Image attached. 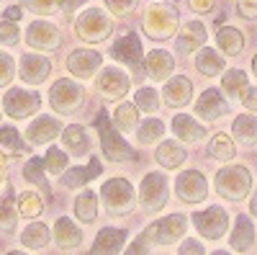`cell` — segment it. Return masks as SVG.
<instances>
[{
	"label": "cell",
	"instance_id": "d6986e66",
	"mask_svg": "<svg viewBox=\"0 0 257 255\" xmlns=\"http://www.w3.org/2000/svg\"><path fill=\"white\" fill-rule=\"evenodd\" d=\"M123 242H126V229L105 227V229L98 232V237H95V242H93L88 255H118Z\"/></svg>",
	"mask_w": 257,
	"mask_h": 255
},
{
	"label": "cell",
	"instance_id": "f907efd6",
	"mask_svg": "<svg viewBox=\"0 0 257 255\" xmlns=\"http://www.w3.org/2000/svg\"><path fill=\"white\" fill-rule=\"evenodd\" d=\"M180 255H206V250L198 240H185L180 245Z\"/></svg>",
	"mask_w": 257,
	"mask_h": 255
},
{
	"label": "cell",
	"instance_id": "3957f363",
	"mask_svg": "<svg viewBox=\"0 0 257 255\" xmlns=\"http://www.w3.org/2000/svg\"><path fill=\"white\" fill-rule=\"evenodd\" d=\"M144 31L147 36H152V39H170L175 31H178V11L173 6H149L147 13H144Z\"/></svg>",
	"mask_w": 257,
	"mask_h": 255
},
{
	"label": "cell",
	"instance_id": "4316f807",
	"mask_svg": "<svg viewBox=\"0 0 257 255\" xmlns=\"http://www.w3.org/2000/svg\"><path fill=\"white\" fill-rule=\"evenodd\" d=\"M231 134L237 137V142L244 144V147L257 144V119L252 114L237 116V119H234V124H231Z\"/></svg>",
	"mask_w": 257,
	"mask_h": 255
},
{
	"label": "cell",
	"instance_id": "30bf717a",
	"mask_svg": "<svg viewBox=\"0 0 257 255\" xmlns=\"http://www.w3.org/2000/svg\"><path fill=\"white\" fill-rule=\"evenodd\" d=\"M6 114L11 119H26L31 114L39 111V106H41V98L39 93H29V91H21V88H13L11 93H6Z\"/></svg>",
	"mask_w": 257,
	"mask_h": 255
},
{
	"label": "cell",
	"instance_id": "9c48e42d",
	"mask_svg": "<svg viewBox=\"0 0 257 255\" xmlns=\"http://www.w3.org/2000/svg\"><path fill=\"white\" fill-rule=\"evenodd\" d=\"M175 191H178L180 201L198 204V201H203L208 196V183H206V178L198 173V170H185V173L178 176Z\"/></svg>",
	"mask_w": 257,
	"mask_h": 255
},
{
	"label": "cell",
	"instance_id": "11a10c76",
	"mask_svg": "<svg viewBox=\"0 0 257 255\" xmlns=\"http://www.w3.org/2000/svg\"><path fill=\"white\" fill-rule=\"evenodd\" d=\"M82 3H85V0H62V11H64V13H72V11H77Z\"/></svg>",
	"mask_w": 257,
	"mask_h": 255
},
{
	"label": "cell",
	"instance_id": "1f68e13d",
	"mask_svg": "<svg viewBox=\"0 0 257 255\" xmlns=\"http://www.w3.org/2000/svg\"><path fill=\"white\" fill-rule=\"evenodd\" d=\"M62 142H64V147H67V150H72V152H77V155H82V152L90 150V137L85 134V129H82V126H77V124H72V126H67V129H64Z\"/></svg>",
	"mask_w": 257,
	"mask_h": 255
},
{
	"label": "cell",
	"instance_id": "8992f818",
	"mask_svg": "<svg viewBox=\"0 0 257 255\" xmlns=\"http://www.w3.org/2000/svg\"><path fill=\"white\" fill-rule=\"evenodd\" d=\"M142 39H139V34L137 31H126L116 44H113V49H111V57L113 59H118V62H126L128 67H132L134 72H137V77H142L144 75V59H142Z\"/></svg>",
	"mask_w": 257,
	"mask_h": 255
},
{
	"label": "cell",
	"instance_id": "ee69618b",
	"mask_svg": "<svg viewBox=\"0 0 257 255\" xmlns=\"http://www.w3.org/2000/svg\"><path fill=\"white\" fill-rule=\"evenodd\" d=\"M47 170L54 176H62L64 170H67V155H64L62 150H57V147H52V150L47 152V160H44Z\"/></svg>",
	"mask_w": 257,
	"mask_h": 255
},
{
	"label": "cell",
	"instance_id": "e575fe53",
	"mask_svg": "<svg viewBox=\"0 0 257 255\" xmlns=\"http://www.w3.org/2000/svg\"><path fill=\"white\" fill-rule=\"evenodd\" d=\"M44 160H39V157H31L29 162H26V167H24V176H26V181L29 183H34V186H39V191L44 196H49V183H47V178H44Z\"/></svg>",
	"mask_w": 257,
	"mask_h": 255
},
{
	"label": "cell",
	"instance_id": "d590c367",
	"mask_svg": "<svg viewBox=\"0 0 257 255\" xmlns=\"http://www.w3.org/2000/svg\"><path fill=\"white\" fill-rule=\"evenodd\" d=\"M16 201H13V194L8 191V194L0 199V232H6V235H11V232L16 229Z\"/></svg>",
	"mask_w": 257,
	"mask_h": 255
},
{
	"label": "cell",
	"instance_id": "836d02e7",
	"mask_svg": "<svg viewBox=\"0 0 257 255\" xmlns=\"http://www.w3.org/2000/svg\"><path fill=\"white\" fill-rule=\"evenodd\" d=\"M221 88L229 98H242V93L249 88V80H247V72L242 70H229L224 77H221Z\"/></svg>",
	"mask_w": 257,
	"mask_h": 255
},
{
	"label": "cell",
	"instance_id": "816d5d0a",
	"mask_svg": "<svg viewBox=\"0 0 257 255\" xmlns=\"http://www.w3.org/2000/svg\"><path fill=\"white\" fill-rule=\"evenodd\" d=\"M242 106H244L249 114L257 111V88H247V91L242 93Z\"/></svg>",
	"mask_w": 257,
	"mask_h": 255
},
{
	"label": "cell",
	"instance_id": "8d00e7d4",
	"mask_svg": "<svg viewBox=\"0 0 257 255\" xmlns=\"http://www.w3.org/2000/svg\"><path fill=\"white\" fill-rule=\"evenodd\" d=\"M162 134H165V126L160 119H147L142 126H137V139L142 144H155V142H160Z\"/></svg>",
	"mask_w": 257,
	"mask_h": 255
},
{
	"label": "cell",
	"instance_id": "f35d334b",
	"mask_svg": "<svg viewBox=\"0 0 257 255\" xmlns=\"http://www.w3.org/2000/svg\"><path fill=\"white\" fill-rule=\"evenodd\" d=\"M113 121H116V126L121 132H132V129H137V121H139V114H137V109L132 103H121L118 109H116V116H113Z\"/></svg>",
	"mask_w": 257,
	"mask_h": 255
},
{
	"label": "cell",
	"instance_id": "5b68a950",
	"mask_svg": "<svg viewBox=\"0 0 257 255\" xmlns=\"http://www.w3.org/2000/svg\"><path fill=\"white\" fill-rule=\"evenodd\" d=\"M75 31H77V36H80L82 41H88V44H98V41H103V39L111 36L113 24H111V18L105 16L103 11L90 8V11H85V13L77 18Z\"/></svg>",
	"mask_w": 257,
	"mask_h": 255
},
{
	"label": "cell",
	"instance_id": "ac0fdd59",
	"mask_svg": "<svg viewBox=\"0 0 257 255\" xmlns=\"http://www.w3.org/2000/svg\"><path fill=\"white\" fill-rule=\"evenodd\" d=\"M155 224V240L160 245H173L178 237L185 235V229H188V219L183 214H170L160 222H152Z\"/></svg>",
	"mask_w": 257,
	"mask_h": 255
},
{
	"label": "cell",
	"instance_id": "681fc988",
	"mask_svg": "<svg viewBox=\"0 0 257 255\" xmlns=\"http://www.w3.org/2000/svg\"><path fill=\"white\" fill-rule=\"evenodd\" d=\"M237 11L242 18H257V0H237Z\"/></svg>",
	"mask_w": 257,
	"mask_h": 255
},
{
	"label": "cell",
	"instance_id": "7a4b0ae2",
	"mask_svg": "<svg viewBox=\"0 0 257 255\" xmlns=\"http://www.w3.org/2000/svg\"><path fill=\"white\" fill-rule=\"evenodd\" d=\"M216 191H219V196L229 199V201H239L249 194V188H252V176H249V170L242 167V165H231V167H224L216 173Z\"/></svg>",
	"mask_w": 257,
	"mask_h": 255
},
{
	"label": "cell",
	"instance_id": "f546056e",
	"mask_svg": "<svg viewBox=\"0 0 257 255\" xmlns=\"http://www.w3.org/2000/svg\"><path fill=\"white\" fill-rule=\"evenodd\" d=\"M155 157H157V162H160L162 167H170V170H173V167H180V165L185 162L188 152L183 150L178 142H162V144L157 147Z\"/></svg>",
	"mask_w": 257,
	"mask_h": 255
},
{
	"label": "cell",
	"instance_id": "8fae6325",
	"mask_svg": "<svg viewBox=\"0 0 257 255\" xmlns=\"http://www.w3.org/2000/svg\"><path fill=\"white\" fill-rule=\"evenodd\" d=\"M142 204L144 209L149 211H160L165 204H167V178L160 176V173H149L144 181H142Z\"/></svg>",
	"mask_w": 257,
	"mask_h": 255
},
{
	"label": "cell",
	"instance_id": "9a60e30c",
	"mask_svg": "<svg viewBox=\"0 0 257 255\" xmlns=\"http://www.w3.org/2000/svg\"><path fill=\"white\" fill-rule=\"evenodd\" d=\"M52 72V65H49V59L47 57H41V54H24L21 57V67H18V75L24 82L29 85H39V82H44Z\"/></svg>",
	"mask_w": 257,
	"mask_h": 255
},
{
	"label": "cell",
	"instance_id": "bcb514c9",
	"mask_svg": "<svg viewBox=\"0 0 257 255\" xmlns=\"http://www.w3.org/2000/svg\"><path fill=\"white\" fill-rule=\"evenodd\" d=\"M139 0H105V8H108L113 16H128L137 8Z\"/></svg>",
	"mask_w": 257,
	"mask_h": 255
},
{
	"label": "cell",
	"instance_id": "7bdbcfd3",
	"mask_svg": "<svg viewBox=\"0 0 257 255\" xmlns=\"http://www.w3.org/2000/svg\"><path fill=\"white\" fill-rule=\"evenodd\" d=\"M0 142H3L11 152H18V155H29V147L21 142V137H18V132L16 129H11V126H3L0 129Z\"/></svg>",
	"mask_w": 257,
	"mask_h": 255
},
{
	"label": "cell",
	"instance_id": "5bb4252c",
	"mask_svg": "<svg viewBox=\"0 0 257 255\" xmlns=\"http://www.w3.org/2000/svg\"><path fill=\"white\" fill-rule=\"evenodd\" d=\"M196 114H198L201 119H206V121H216V119H221L224 114H229V103H226V98L221 96V91L208 88V91L201 93V98H198V103H196Z\"/></svg>",
	"mask_w": 257,
	"mask_h": 255
},
{
	"label": "cell",
	"instance_id": "d6a6232c",
	"mask_svg": "<svg viewBox=\"0 0 257 255\" xmlns=\"http://www.w3.org/2000/svg\"><path fill=\"white\" fill-rule=\"evenodd\" d=\"M21 242L31 250H41L49 245V227L41 224V222H34L24 229V235H21Z\"/></svg>",
	"mask_w": 257,
	"mask_h": 255
},
{
	"label": "cell",
	"instance_id": "f1b7e54d",
	"mask_svg": "<svg viewBox=\"0 0 257 255\" xmlns=\"http://www.w3.org/2000/svg\"><path fill=\"white\" fill-rule=\"evenodd\" d=\"M173 132H175L183 142H198V139H203V134H206L203 126H201L196 119L185 116V114H180V116L173 119Z\"/></svg>",
	"mask_w": 257,
	"mask_h": 255
},
{
	"label": "cell",
	"instance_id": "e0dca14e",
	"mask_svg": "<svg viewBox=\"0 0 257 255\" xmlns=\"http://www.w3.org/2000/svg\"><path fill=\"white\" fill-rule=\"evenodd\" d=\"M206 39H208V34H206V26L201 24V21H188L178 34L175 47H178L180 54H190V52L201 49L206 44Z\"/></svg>",
	"mask_w": 257,
	"mask_h": 255
},
{
	"label": "cell",
	"instance_id": "ab89813d",
	"mask_svg": "<svg viewBox=\"0 0 257 255\" xmlns=\"http://www.w3.org/2000/svg\"><path fill=\"white\" fill-rule=\"evenodd\" d=\"M152 245H157V240H155V224H149L142 235H139L132 245H128L126 255H147Z\"/></svg>",
	"mask_w": 257,
	"mask_h": 255
},
{
	"label": "cell",
	"instance_id": "52a82bcc",
	"mask_svg": "<svg viewBox=\"0 0 257 255\" xmlns=\"http://www.w3.org/2000/svg\"><path fill=\"white\" fill-rule=\"evenodd\" d=\"M82 88L72 80H57L49 91V103L57 114H72L82 103Z\"/></svg>",
	"mask_w": 257,
	"mask_h": 255
},
{
	"label": "cell",
	"instance_id": "91938a15",
	"mask_svg": "<svg viewBox=\"0 0 257 255\" xmlns=\"http://www.w3.org/2000/svg\"><path fill=\"white\" fill-rule=\"evenodd\" d=\"M8 255H26V252H8Z\"/></svg>",
	"mask_w": 257,
	"mask_h": 255
},
{
	"label": "cell",
	"instance_id": "4fadbf2b",
	"mask_svg": "<svg viewBox=\"0 0 257 255\" xmlns=\"http://www.w3.org/2000/svg\"><path fill=\"white\" fill-rule=\"evenodd\" d=\"M98 91H100V96L105 101H118L128 91V77L121 70H116V67H105L98 75Z\"/></svg>",
	"mask_w": 257,
	"mask_h": 255
},
{
	"label": "cell",
	"instance_id": "603a6c76",
	"mask_svg": "<svg viewBox=\"0 0 257 255\" xmlns=\"http://www.w3.org/2000/svg\"><path fill=\"white\" fill-rule=\"evenodd\" d=\"M103 173V165L98 162V157H93L85 167H72V170H67V173L62 176V186L64 188H80V186H85V183H90L95 176H100Z\"/></svg>",
	"mask_w": 257,
	"mask_h": 255
},
{
	"label": "cell",
	"instance_id": "c3c4849f",
	"mask_svg": "<svg viewBox=\"0 0 257 255\" xmlns=\"http://www.w3.org/2000/svg\"><path fill=\"white\" fill-rule=\"evenodd\" d=\"M13 75H16V62H13V57H8L6 52H0V85H6Z\"/></svg>",
	"mask_w": 257,
	"mask_h": 255
},
{
	"label": "cell",
	"instance_id": "f5cc1de1",
	"mask_svg": "<svg viewBox=\"0 0 257 255\" xmlns=\"http://www.w3.org/2000/svg\"><path fill=\"white\" fill-rule=\"evenodd\" d=\"M188 6L196 13H211L213 6H216V0H188Z\"/></svg>",
	"mask_w": 257,
	"mask_h": 255
},
{
	"label": "cell",
	"instance_id": "277c9868",
	"mask_svg": "<svg viewBox=\"0 0 257 255\" xmlns=\"http://www.w3.org/2000/svg\"><path fill=\"white\" fill-rule=\"evenodd\" d=\"M100 196H103V204L108 209V214H128L134 209L137 199H134V188L128 181L123 178H113V181H105L103 188H100Z\"/></svg>",
	"mask_w": 257,
	"mask_h": 255
},
{
	"label": "cell",
	"instance_id": "680465c9",
	"mask_svg": "<svg viewBox=\"0 0 257 255\" xmlns=\"http://www.w3.org/2000/svg\"><path fill=\"white\" fill-rule=\"evenodd\" d=\"M211 255H229L226 250H216V252H211Z\"/></svg>",
	"mask_w": 257,
	"mask_h": 255
},
{
	"label": "cell",
	"instance_id": "484cf974",
	"mask_svg": "<svg viewBox=\"0 0 257 255\" xmlns=\"http://www.w3.org/2000/svg\"><path fill=\"white\" fill-rule=\"evenodd\" d=\"M216 44H219V49H221L224 54L237 57V54H242V49H244V34H242L239 29H234V26H221V29L216 31Z\"/></svg>",
	"mask_w": 257,
	"mask_h": 255
},
{
	"label": "cell",
	"instance_id": "ffe728a7",
	"mask_svg": "<svg viewBox=\"0 0 257 255\" xmlns=\"http://www.w3.org/2000/svg\"><path fill=\"white\" fill-rule=\"evenodd\" d=\"M59 132H64L62 129V124L57 121V119H52V116H39L31 126H29V142L31 144H47V142H52Z\"/></svg>",
	"mask_w": 257,
	"mask_h": 255
},
{
	"label": "cell",
	"instance_id": "b9f144b4",
	"mask_svg": "<svg viewBox=\"0 0 257 255\" xmlns=\"http://www.w3.org/2000/svg\"><path fill=\"white\" fill-rule=\"evenodd\" d=\"M41 209H44V204H41L39 196H34V194H21V199H18V214H21V217H39Z\"/></svg>",
	"mask_w": 257,
	"mask_h": 255
},
{
	"label": "cell",
	"instance_id": "d4e9b609",
	"mask_svg": "<svg viewBox=\"0 0 257 255\" xmlns=\"http://www.w3.org/2000/svg\"><path fill=\"white\" fill-rule=\"evenodd\" d=\"M144 67H147V75H152L155 80H167L170 72L175 70V59L170 57L167 52H162V49H155V52L147 54Z\"/></svg>",
	"mask_w": 257,
	"mask_h": 255
},
{
	"label": "cell",
	"instance_id": "6da1fadb",
	"mask_svg": "<svg viewBox=\"0 0 257 255\" xmlns=\"http://www.w3.org/2000/svg\"><path fill=\"white\" fill-rule=\"evenodd\" d=\"M95 129H98V134H100L103 155L108 157V160H113V162H126V160H134V157H137L134 150L118 137V132L111 126L108 114H105V111H98V116H95Z\"/></svg>",
	"mask_w": 257,
	"mask_h": 255
},
{
	"label": "cell",
	"instance_id": "44dd1931",
	"mask_svg": "<svg viewBox=\"0 0 257 255\" xmlns=\"http://www.w3.org/2000/svg\"><path fill=\"white\" fill-rule=\"evenodd\" d=\"M54 240H57V247L62 250H75L82 242V232L70 217H59L54 224Z\"/></svg>",
	"mask_w": 257,
	"mask_h": 255
},
{
	"label": "cell",
	"instance_id": "60d3db41",
	"mask_svg": "<svg viewBox=\"0 0 257 255\" xmlns=\"http://www.w3.org/2000/svg\"><path fill=\"white\" fill-rule=\"evenodd\" d=\"M137 106L147 114H155L160 109V93L155 88H139L137 91Z\"/></svg>",
	"mask_w": 257,
	"mask_h": 255
},
{
	"label": "cell",
	"instance_id": "2e32d148",
	"mask_svg": "<svg viewBox=\"0 0 257 255\" xmlns=\"http://www.w3.org/2000/svg\"><path fill=\"white\" fill-rule=\"evenodd\" d=\"M100 52H90V49H75L70 57H67V70L75 75V77H82V80H88L93 77V72L100 67Z\"/></svg>",
	"mask_w": 257,
	"mask_h": 255
},
{
	"label": "cell",
	"instance_id": "cb8c5ba5",
	"mask_svg": "<svg viewBox=\"0 0 257 255\" xmlns=\"http://www.w3.org/2000/svg\"><path fill=\"white\" fill-rule=\"evenodd\" d=\"M229 245L231 250H237V252H247L252 245H254V227L249 222V217H237V222H234V232H231V237H229Z\"/></svg>",
	"mask_w": 257,
	"mask_h": 255
},
{
	"label": "cell",
	"instance_id": "f6af8a7d",
	"mask_svg": "<svg viewBox=\"0 0 257 255\" xmlns=\"http://www.w3.org/2000/svg\"><path fill=\"white\" fill-rule=\"evenodd\" d=\"M24 6H26V8H31L34 13L49 16V13H57V8L62 11V0H26Z\"/></svg>",
	"mask_w": 257,
	"mask_h": 255
},
{
	"label": "cell",
	"instance_id": "ba28073f",
	"mask_svg": "<svg viewBox=\"0 0 257 255\" xmlns=\"http://www.w3.org/2000/svg\"><path fill=\"white\" fill-rule=\"evenodd\" d=\"M193 224H196V229L206 240H219L229 229V214L221 206H208L206 211L193 214Z\"/></svg>",
	"mask_w": 257,
	"mask_h": 255
},
{
	"label": "cell",
	"instance_id": "7402d4cb",
	"mask_svg": "<svg viewBox=\"0 0 257 255\" xmlns=\"http://www.w3.org/2000/svg\"><path fill=\"white\" fill-rule=\"evenodd\" d=\"M165 103L167 106H173V109H180V106H185L188 101H190V93H193V85H190V80L188 77H183V75H178V77H173V80H167V85H165Z\"/></svg>",
	"mask_w": 257,
	"mask_h": 255
},
{
	"label": "cell",
	"instance_id": "83f0119b",
	"mask_svg": "<svg viewBox=\"0 0 257 255\" xmlns=\"http://www.w3.org/2000/svg\"><path fill=\"white\" fill-rule=\"evenodd\" d=\"M196 67L198 72H203L206 77H213V75H221L224 67H226V62L224 57L216 52V49H211V47H203L196 57Z\"/></svg>",
	"mask_w": 257,
	"mask_h": 255
},
{
	"label": "cell",
	"instance_id": "9f6ffc18",
	"mask_svg": "<svg viewBox=\"0 0 257 255\" xmlns=\"http://www.w3.org/2000/svg\"><path fill=\"white\" fill-rule=\"evenodd\" d=\"M249 211H252V217H257V191H254V196L249 201Z\"/></svg>",
	"mask_w": 257,
	"mask_h": 255
},
{
	"label": "cell",
	"instance_id": "6f0895ef",
	"mask_svg": "<svg viewBox=\"0 0 257 255\" xmlns=\"http://www.w3.org/2000/svg\"><path fill=\"white\" fill-rule=\"evenodd\" d=\"M252 72L257 75V54H254V59H252Z\"/></svg>",
	"mask_w": 257,
	"mask_h": 255
},
{
	"label": "cell",
	"instance_id": "7c38bea8",
	"mask_svg": "<svg viewBox=\"0 0 257 255\" xmlns=\"http://www.w3.org/2000/svg\"><path fill=\"white\" fill-rule=\"evenodd\" d=\"M59 31L57 26L47 24V21H34V24L26 29V44L31 49H39V52H54L59 47Z\"/></svg>",
	"mask_w": 257,
	"mask_h": 255
},
{
	"label": "cell",
	"instance_id": "7dc6e473",
	"mask_svg": "<svg viewBox=\"0 0 257 255\" xmlns=\"http://www.w3.org/2000/svg\"><path fill=\"white\" fill-rule=\"evenodd\" d=\"M0 44H8V47L18 44V26L13 21H3L0 24Z\"/></svg>",
	"mask_w": 257,
	"mask_h": 255
},
{
	"label": "cell",
	"instance_id": "db71d44e",
	"mask_svg": "<svg viewBox=\"0 0 257 255\" xmlns=\"http://www.w3.org/2000/svg\"><path fill=\"white\" fill-rule=\"evenodd\" d=\"M21 16H24V11H21L18 6H11V8L6 11V21H13V24H18Z\"/></svg>",
	"mask_w": 257,
	"mask_h": 255
},
{
	"label": "cell",
	"instance_id": "4dcf8cb0",
	"mask_svg": "<svg viewBox=\"0 0 257 255\" xmlns=\"http://www.w3.org/2000/svg\"><path fill=\"white\" fill-rule=\"evenodd\" d=\"M75 211H77V219L85 224H93L98 217V194L93 191H82L75 201Z\"/></svg>",
	"mask_w": 257,
	"mask_h": 255
},
{
	"label": "cell",
	"instance_id": "74e56055",
	"mask_svg": "<svg viewBox=\"0 0 257 255\" xmlns=\"http://www.w3.org/2000/svg\"><path fill=\"white\" fill-rule=\"evenodd\" d=\"M208 155L216 157V160H231L234 155H237V150H234V142L226 134H216L208 144Z\"/></svg>",
	"mask_w": 257,
	"mask_h": 255
}]
</instances>
